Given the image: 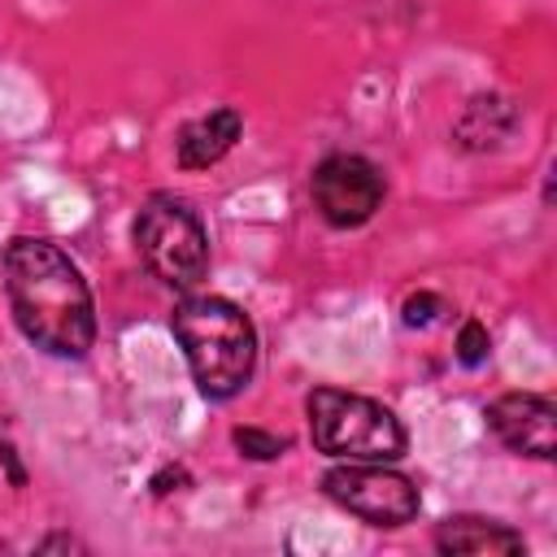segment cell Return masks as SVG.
Masks as SVG:
<instances>
[{
    "label": "cell",
    "instance_id": "8fae6325",
    "mask_svg": "<svg viewBox=\"0 0 557 557\" xmlns=\"http://www.w3.org/2000/svg\"><path fill=\"white\" fill-rule=\"evenodd\" d=\"M235 448L244 453V457H252V461H270V457H278L283 448H287V440L283 435H270V431H257V426H235Z\"/></svg>",
    "mask_w": 557,
    "mask_h": 557
},
{
    "label": "cell",
    "instance_id": "5b68a950",
    "mask_svg": "<svg viewBox=\"0 0 557 557\" xmlns=\"http://www.w3.org/2000/svg\"><path fill=\"white\" fill-rule=\"evenodd\" d=\"M326 496L335 505H344L348 513H357L370 527H405L418 518L422 496L413 487L409 474L392 470L387 461H348V466H331L322 479Z\"/></svg>",
    "mask_w": 557,
    "mask_h": 557
},
{
    "label": "cell",
    "instance_id": "52a82bcc",
    "mask_svg": "<svg viewBox=\"0 0 557 557\" xmlns=\"http://www.w3.org/2000/svg\"><path fill=\"white\" fill-rule=\"evenodd\" d=\"M483 418H487V431L509 453H522V457H535V461H548L557 453V409H553L548 396L505 392L483 409Z\"/></svg>",
    "mask_w": 557,
    "mask_h": 557
},
{
    "label": "cell",
    "instance_id": "ba28073f",
    "mask_svg": "<svg viewBox=\"0 0 557 557\" xmlns=\"http://www.w3.org/2000/svg\"><path fill=\"white\" fill-rule=\"evenodd\" d=\"M435 548L448 557H496V553H522L527 540H522V531H513L496 518L457 513L435 527Z\"/></svg>",
    "mask_w": 557,
    "mask_h": 557
},
{
    "label": "cell",
    "instance_id": "277c9868",
    "mask_svg": "<svg viewBox=\"0 0 557 557\" xmlns=\"http://www.w3.org/2000/svg\"><path fill=\"white\" fill-rule=\"evenodd\" d=\"M139 261L148 265L152 278H161L174 292H187L205 278L209 270V235L196 209L170 191H157L144 200V209L131 222Z\"/></svg>",
    "mask_w": 557,
    "mask_h": 557
},
{
    "label": "cell",
    "instance_id": "6da1fadb",
    "mask_svg": "<svg viewBox=\"0 0 557 557\" xmlns=\"http://www.w3.org/2000/svg\"><path fill=\"white\" fill-rule=\"evenodd\" d=\"M17 331L48 357L78 361L96 344V300L70 252L44 235H17L0 252Z\"/></svg>",
    "mask_w": 557,
    "mask_h": 557
},
{
    "label": "cell",
    "instance_id": "5bb4252c",
    "mask_svg": "<svg viewBox=\"0 0 557 557\" xmlns=\"http://www.w3.org/2000/svg\"><path fill=\"white\" fill-rule=\"evenodd\" d=\"M0 461L9 466V474H13V483H22V470H17V461H13V444H0Z\"/></svg>",
    "mask_w": 557,
    "mask_h": 557
},
{
    "label": "cell",
    "instance_id": "4fadbf2b",
    "mask_svg": "<svg viewBox=\"0 0 557 557\" xmlns=\"http://www.w3.org/2000/svg\"><path fill=\"white\" fill-rule=\"evenodd\" d=\"M435 313H444V300H440V296H431V292H418V296H409V300L400 305L405 326H431V322H435Z\"/></svg>",
    "mask_w": 557,
    "mask_h": 557
},
{
    "label": "cell",
    "instance_id": "9c48e42d",
    "mask_svg": "<svg viewBox=\"0 0 557 557\" xmlns=\"http://www.w3.org/2000/svg\"><path fill=\"white\" fill-rule=\"evenodd\" d=\"M239 131H244V117L235 109H209V113L183 122L178 126V139H174L178 165L183 170H209V165H218L235 148Z\"/></svg>",
    "mask_w": 557,
    "mask_h": 557
},
{
    "label": "cell",
    "instance_id": "7a4b0ae2",
    "mask_svg": "<svg viewBox=\"0 0 557 557\" xmlns=\"http://www.w3.org/2000/svg\"><path fill=\"white\" fill-rule=\"evenodd\" d=\"M170 331L205 400H231L252 383L257 326L226 296H187L170 313Z\"/></svg>",
    "mask_w": 557,
    "mask_h": 557
},
{
    "label": "cell",
    "instance_id": "7c38bea8",
    "mask_svg": "<svg viewBox=\"0 0 557 557\" xmlns=\"http://www.w3.org/2000/svg\"><path fill=\"white\" fill-rule=\"evenodd\" d=\"M487 348H492L487 326H483L479 318L461 322V331H457V361H461V366H483V361H487Z\"/></svg>",
    "mask_w": 557,
    "mask_h": 557
},
{
    "label": "cell",
    "instance_id": "30bf717a",
    "mask_svg": "<svg viewBox=\"0 0 557 557\" xmlns=\"http://www.w3.org/2000/svg\"><path fill=\"white\" fill-rule=\"evenodd\" d=\"M518 126V104L509 96H496V91H483V96H470L453 135L461 148L470 152H487V148H500Z\"/></svg>",
    "mask_w": 557,
    "mask_h": 557
},
{
    "label": "cell",
    "instance_id": "8992f818",
    "mask_svg": "<svg viewBox=\"0 0 557 557\" xmlns=\"http://www.w3.org/2000/svg\"><path fill=\"white\" fill-rule=\"evenodd\" d=\"M309 196H313V209L322 213L326 226L352 231V226H366L383 209L387 183H383V174H379V165L370 157H361V152H331V157H322L313 165Z\"/></svg>",
    "mask_w": 557,
    "mask_h": 557
},
{
    "label": "cell",
    "instance_id": "9a60e30c",
    "mask_svg": "<svg viewBox=\"0 0 557 557\" xmlns=\"http://www.w3.org/2000/svg\"><path fill=\"white\" fill-rule=\"evenodd\" d=\"M39 548H83L78 540H70V535H52V540H44Z\"/></svg>",
    "mask_w": 557,
    "mask_h": 557
},
{
    "label": "cell",
    "instance_id": "3957f363",
    "mask_svg": "<svg viewBox=\"0 0 557 557\" xmlns=\"http://www.w3.org/2000/svg\"><path fill=\"white\" fill-rule=\"evenodd\" d=\"M305 418L313 448L335 461H400L409 448L400 418L357 392L313 387L305 396Z\"/></svg>",
    "mask_w": 557,
    "mask_h": 557
}]
</instances>
